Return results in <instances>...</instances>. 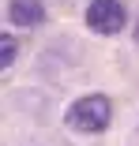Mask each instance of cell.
Wrapping results in <instances>:
<instances>
[{"label": "cell", "instance_id": "cell-4", "mask_svg": "<svg viewBox=\"0 0 139 146\" xmlns=\"http://www.w3.org/2000/svg\"><path fill=\"white\" fill-rule=\"evenodd\" d=\"M0 52H4V56H0V64H4V71H8V68L15 64V52H19V45H15V41L4 34V38H0Z\"/></svg>", "mask_w": 139, "mask_h": 146}, {"label": "cell", "instance_id": "cell-5", "mask_svg": "<svg viewBox=\"0 0 139 146\" xmlns=\"http://www.w3.org/2000/svg\"><path fill=\"white\" fill-rule=\"evenodd\" d=\"M135 41H139V23H135Z\"/></svg>", "mask_w": 139, "mask_h": 146}, {"label": "cell", "instance_id": "cell-3", "mask_svg": "<svg viewBox=\"0 0 139 146\" xmlns=\"http://www.w3.org/2000/svg\"><path fill=\"white\" fill-rule=\"evenodd\" d=\"M8 19L11 26H41L45 4L41 0H8Z\"/></svg>", "mask_w": 139, "mask_h": 146}, {"label": "cell", "instance_id": "cell-2", "mask_svg": "<svg viewBox=\"0 0 139 146\" xmlns=\"http://www.w3.org/2000/svg\"><path fill=\"white\" fill-rule=\"evenodd\" d=\"M87 26L94 34H120L128 26V11L120 0H94L87 8Z\"/></svg>", "mask_w": 139, "mask_h": 146}, {"label": "cell", "instance_id": "cell-1", "mask_svg": "<svg viewBox=\"0 0 139 146\" xmlns=\"http://www.w3.org/2000/svg\"><path fill=\"white\" fill-rule=\"evenodd\" d=\"M64 120L72 131H83V135H98L109 127V120H113V101H109L105 94H87L68 105Z\"/></svg>", "mask_w": 139, "mask_h": 146}]
</instances>
